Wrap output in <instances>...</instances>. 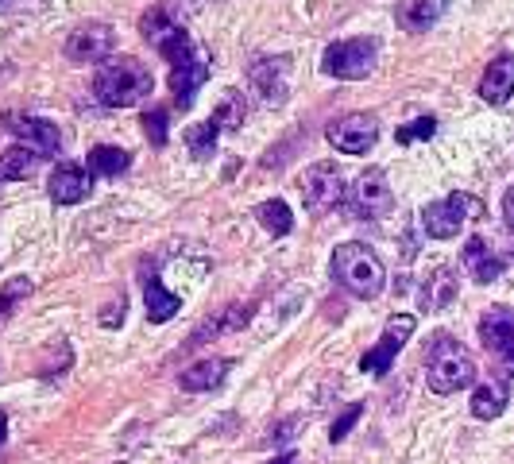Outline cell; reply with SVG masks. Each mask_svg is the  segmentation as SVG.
<instances>
[{"instance_id": "6da1fadb", "label": "cell", "mask_w": 514, "mask_h": 464, "mask_svg": "<svg viewBox=\"0 0 514 464\" xmlns=\"http://www.w3.org/2000/svg\"><path fill=\"white\" fill-rule=\"evenodd\" d=\"M147 93H151V70L140 58H109L93 78V97L105 109H128Z\"/></svg>"}, {"instance_id": "7a4b0ae2", "label": "cell", "mask_w": 514, "mask_h": 464, "mask_svg": "<svg viewBox=\"0 0 514 464\" xmlns=\"http://www.w3.org/2000/svg\"><path fill=\"white\" fill-rule=\"evenodd\" d=\"M333 279H337L348 294L372 302V298L383 294L387 271H383V263H379V256H375L368 244L348 240V244H341V248L333 252Z\"/></svg>"}, {"instance_id": "3957f363", "label": "cell", "mask_w": 514, "mask_h": 464, "mask_svg": "<svg viewBox=\"0 0 514 464\" xmlns=\"http://www.w3.org/2000/svg\"><path fill=\"white\" fill-rule=\"evenodd\" d=\"M426 379L437 395H453L460 387H472V379H476V360L468 356L464 345L441 337V341L433 345V352H429Z\"/></svg>"}, {"instance_id": "277c9868", "label": "cell", "mask_w": 514, "mask_h": 464, "mask_svg": "<svg viewBox=\"0 0 514 464\" xmlns=\"http://www.w3.org/2000/svg\"><path fill=\"white\" fill-rule=\"evenodd\" d=\"M140 31L159 47V55L167 58L171 66H186L194 62V43H190V31L182 28V20L174 16L167 4H155L147 8L140 20Z\"/></svg>"}, {"instance_id": "5b68a950", "label": "cell", "mask_w": 514, "mask_h": 464, "mask_svg": "<svg viewBox=\"0 0 514 464\" xmlns=\"http://www.w3.org/2000/svg\"><path fill=\"white\" fill-rule=\"evenodd\" d=\"M375 58H379V43L375 39H341L333 47H325V74L341 78V82H360L375 70Z\"/></svg>"}, {"instance_id": "8992f818", "label": "cell", "mask_w": 514, "mask_h": 464, "mask_svg": "<svg viewBox=\"0 0 514 464\" xmlns=\"http://www.w3.org/2000/svg\"><path fill=\"white\" fill-rule=\"evenodd\" d=\"M484 213V205L480 198H472V194H449L445 202H429L422 209V225L433 240H449V236H457L464 229V221L468 217H480Z\"/></svg>"}, {"instance_id": "52a82bcc", "label": "cell", "mask_w": 514, "mask_h": 464, "mask_svg": "<svg viewBox=\"0 0 514 464\" xmlns=\"http://www.w3.org/2000/svg\"><path fill=\"white\" fill-rule=\"evenodd\" d=\"M391 205H395V194H391V182H387L383 167H368V171L352 182V194H348L352 217H360V221H379V217L391 213Z\"/></svg>"}, {"instance_id": "ba28073f", "label": "cell", "mask_w": 514, "mask_h": 464, "mask_svg": "<svg viewBox=\"0 0 514 464\" xmlns=\"http://www.w3.org/2000/svg\"><path fill=\"white\" fill-rule=\"evenodd\" d=\"M329 144L344 151V155H364V151H372L375 140H379V120L372 113H348L341 120H333L329 124Z\"/></svg>"}, {"instance_id": "9c48e42d", "label": "cell", "mask_w": 514, "mask_h": 464, "mask_svg": "<svg viewBox=\"0 0 514 464\" xmlns=\"http://www.w3.org/2000/svg\"><path fill=\"white\" fill-rule=\"evenodd\" d=\"M302 194H306V205L314 209L317 217L337 209L344 202V174L337 163H314L306 178H302Z\"/></svg>"}, {"instance_id": "30bf717a", "label": "cell", "mask_w": 514, "mask_h": 464, "mask_svg": "<svg viewBox=\"0 0 514 464\" xmlns=\"http://www.w3.org/2000/svg\"><path fill=\"white\" fill-rule=\"evenodd\" d=\"M410 337H414V318H410V314L391 318L387 321V329H383V337H379V345L368 348V356L360 360V368L372 372V376H387L391 364H395V356H399V348L406 345Z\"/></svg>"}, {"instance_id": "8fae6325", "label": "cell", "mask_w": 514, "mask_h": 464, "mask_svg": "<svg viewBox=\"0 0 514 464\" xmlns=\"http://www.w3.org/2000/svg\"><path fill=\"white\" fill-rule=\"evenodd\" d=\"M8 128L16 132L20 147L35 151L39 159H51V155H58V147H62V132H58V124H51V120H39V116H12Z\"/></svg>"}, {"instance_id": "7c38bea8", "label": "cell", "mask_w": 514, "mask_h": 464, "mask_svg": "<svg viewBox=\"0 0 514 464\" xmlns=\"http://www.w3.org/2000/svg\"><path fill=\"white\" fill-rule=\"evenodd\" d=\"M290 58L279 55V58H256L252 62V70H248V82L256 89L259 97L267 101V105H279L286 101V89H290Z\"/></svg>"}, {"instance_id": "4fadbf2b", "label": "cell", "mask_w": 514, "mask_h": 464, "mask_svg": "<svg viewBox=\"0 0 514 464\" xmlns=\"http://www.w3.org/2000/svg\"><path fill=\"white\" fill-rule=\"evenodd\" d=\"M109 51H113V28L109 24H82L66 39V55L74 62H101Z\"/></svg>"}, {"instance_id": "5bb4252c", "label": "cell", "mask_w": 514, "mask_h": 464, "mask_svg": "<svg viewBox=\"0 0 514 464\" xmlns=\"http://www.w3.org/2000/svg\"><path fill=\"white\" fill-rule=\"evenodd\" d=\"M89 186H93V174L78 163H58L51 171V198L58 205H78L89 198Z\"/></svg>"}, {"instance_id": "9a60e30c", "label": "cell", "mask_w": 514, "mask_h": 464, "mask_svg": "<svg viewBox=\"0 0 514 464\" xmlns=\"http://www.w3.org/2000/svg\"><path fill=\"white\" fill-rule=\"evenodd\" d=\"M514 93V55H499L487 62L484 78H480V97L487 105H507Z\"/></svg>"}, {"instance_id": "2e32d148", "label": "cell", "mask_w": 514, "mask_h": 464, "mask_svg": "<svg viewBox=\"0 0 514 464\" xmlns=\"http://www.w3.org/2000/svg\"><path fill=\"white\" fill-rule=\"evenodd\" d=\"M460 263H464V271L476 279V283H491V279H499L503 275V256H495L491 248H487L484 236H472L468 244H464V256H460Z\"/></svg>"}, {"instance_id": "e0dca14e", "label": "cell", "mask_w": 514, "mask_h": 464, "mask_svg": "<svg viewBox=\"0 0 514 464\" xmlns=\"http://www.w3.org/2000/svg\"><path fill=\"white\" fill-rule=\"evenodd\" d=\"M480 341H484V348L503 356L514 345V310H507V306L484 310V318H480Z\"/></svg>"}, {"instance_id": "ac0fdd59", "label": "cell", "mask_w": 514, "mask_h": 464, "mask_svg": "<svg viewBox=\"0 0 514 464\" xmlns=\"http://www.w3.org/2000/svg\"><path fill=\"white\" fill-rule=\"evenodd\" d=\"M453 294H457V275H453V267H433L429 271V279L422 283V310L426 314H437V310H445L449 302H453Z\"/></svg>"}, {"instance_id": "d6986e66", "label": "cell", "mask_w": 514, "mask_h": 464, "mask_svg": "<svg viewBox=\"0 0 514 464\" xmlns=\"http://www.w3.org/2000/svg\"><path fill=\"white\" fill-rule=\"evenodd\" d=\"M445 12V0H402L399 4V28L406 31H429Z\"/></svg>"}, {"instance_id": "ffe728a7", "label": "cell", "mask_w": 514, "mask_h": 464, "mask_svg": "<svg viewBox=\"0 0 514 464\" xmlns=\"http://www.w3.org/2000/svg\"><path fill=\"white\" fill-rule=\"evenodd\" d=\"M229 360H198L194 368H186L182 372V387L186 391H213V387H221L225 383V376H229Z\"/></svg>"}, {"instance_id": "44dd1931", "label": "cell", "mask_w": 514, "mask_h": 464, "mask_svg": "<svg viewBox=\"0 0 514 464\" xmlns=\"http://www.w3.org/2000/svg\"><path fill=\"white\" fill-rule=\"evenodd\" d=\"M507 403H511L507 383H484V387H476V391H472V414H476V418H484V422L499 418V414L507 410Z\"/></svg>"}, {"instance_id": "7402d4cb", "label": "cell", "mask_w": 514, "mask_h": 464, "mask_svg": "<svg viewBox=\"0 0 514 464\" xmlns=\"http://www.w3.org/2000/svg\"><path fill=\"white\" fill-rule=\"evenodd\" d=\"M205 74H209V66H205L201 58H194V62H186V66H174V70H171V89H174V97H178L182 105H190V101H194V93L201 89V82H205Z\"/></svg>"}, {"instance_id": "603a6c76", "label": "cell", "mask_w": 514, "mask_h": 464, "mask_svg": "<svg viewBox=\"0 0 514 464\" xmlns=\"http://www.w3.org/2000/svg\"><path fill=\"white\" fill-rule=\"evenodd\" d=\"M178 310H182V298H178V294H171V290L163 287L159 279H151V283H147V318H151V325L171 321Z\"/></svg>"}, {"instance_id": "cb8c5ba5", "label": "cell", "mask_w": 514, "mask_h": 464, "mask_svg": "<svg viewBox=\"0 0 514 464\" xmlns=\"http://www.w3.org/2000/svg\"><path fill=\"white\" fill-rule=\"evenodd\" d=\"M39 171V155L28 147H12L8 155H0V182H24Z\"/></svg>"}, {"instance_id": "d4e9b609", "label": "cell", "mask_w": 514, "mask_h": 464, "mask_svg": "<svg viewBox=\"0 0 514 464\" xmlns=\"http://www.w3.org/2000/svg\"><path fill=\"white\" fill-rule=\"evenodd\" d=\"M132 167V155L128 151H120V147H109V144H97L89 151V171L105 174V178H116V174H124Z\"/></svg>"}, {"instance_id": "484cf974", "label": "cell", "mask_w": 514, "mask_h": 464, "mask_svg": "<svg viewBox=\"0 0 514 464\" xmlns=\"http://www.w3.org/2000/svg\"><path fill=\"white\" fill-rule=\"evenodd\" d=\"M244 120H248V101L229 89L225 97H221V105L213 109V124L221 128V132H236V128H244Z\"/></svg>"}, {"instance_id": "4316f807", "label": "cell", "mask_w": 514, "mask_h": 464, "mask_svg": "<svg viewBox=\"0 0 514 464\" xmlns=\"http://www.w3.org/2000/svg\"><path fill=\"white\" fill-rule=\"evenodd\" d=\"M259 225L267 232H275V236H286V232L294 229V213H290V205L279 202V198H271V202H263L256 209Z\"/></svg>"}, {"instance_id": "83f0119b", "label": "cell", "mask_w": 514, "mask_h": 464, "mask_svg": "<svg viewBox=\"0 0 514 464\" xmlns=\"http://www.w3.org/2000/svg\"><path fill=\"white\" fill-rule=\"evenodd\" d=\"M217 136H221V128H217L213 120L194 124V128L186 132V147H190V155H194V159H213V151H217Z\"/></svg>"}, {"instance_id": "f1b7e54d", "label": "cell", "mask_w": 514, "mask_h": 464, "mask_svg": "<svg viewBox=\"0 0 514 464\" xmlns=\"http://www.w3.org/2000/svg\"><path fill=\"white\" fill-rule=\"evenodd\" d=\"M28 294H31V279H28V275H16V279H8V283L0 287V329L8 325V318L16 314V306H20Z\"/></svg>"}, {"instance_id": "f546056e", "label": "cell", "mask_w": 514, "mask_h": 464, "mask_svg": "<svg viewBox=\"0 0 514 464\" xmlns=\"http://www.w3.org/2000/svg\"><path fill=\"white\" fill-rule=\"evenodd\" d=\"M433 132H437V120H433V116H418V120L402 124L399 132H395V140H399V144H418V140H429Z\"/></svg>"}, {"instance_id": "4dcf8cb0", "label": "cell", "mask_w": 514, "mask_h": 464, "mask_svg": "<svg viewBox=\"0 0 514 464\" xmlns=\"http://www.w3.org/2000/svg\"><path fill=\"white\" fill-rule=\"evenodd\" d=\"M167 120H171V116H167V109H159V105L143 113V128H147V136H151V144L155 147L167 144Z\"/></svg>"}, {"instance_id": "1f68e13d", "label": "cell", "mask_w": 514, "mask_h": 464, "mask_svg": "<svg viewBox=\"0 0 514 464\" xmlns=\"http://www.w3.org/2000/svg\"><path fill=\"white\" fill-rule=\"evenodd\" d=\"M360 414H364V406H360V403L348 406V410H344L341 418L333 422V430H329V441H344V437H348V430H352V426L360 422Z\"/></svg>"}, {"instance_id": "d6a6232c", "label": "cell", "mask_w": 514, "mask_h": 464, "mask_svg": "<svg viewBox=\"0 0 514 464\" xmlns=\"http://www.w3.org/2000/svg\"><path fill=\"white\" fill-rule=\"evenodd\" d=\"M120 318H124V294H120V298H113V302L101 310V325H105V329H116V321H120Z\"/></svg>"}, {"instance_id": "836d02e7", "label": "cell", "mask_w": 514, "mask_h": 464, "mask_svg": "<svg viewBox=\"0 0 514 464\" xmlns=\"http://www.w3.org/2000/svg\"><path fill=\"white\" fill-rule=\"evenodd\" d=\"M503 221H507V229H514V186L503 194Z\"/></svg>"}, {"instance_id": "e575fe53", "label": "cell", "mask_w": 514, "mask_h": 464, "mask_svg": "<svg viewBox=\"0 0 514 464\" xmlns=\"http://www.w3.org/2000/svg\"><path fill=\"white\" fill-rule=\"evenodd\" d=\"M499 368H503V372H507V376H514V345L507 348V352H503V356H499Z\"/></svg>"}, {"instance_id": "d590c367", "label": "cell", "mask_w": 514, "mask_h": 464, "mask_svg": "<svg viewBox=\"0 0 514 464\" xmlns=\"http://www.w3.org/2000/svg\"><path fill=\"white\" fill-rule=\"evenodd\" d=\"M271 464H298V453H294V449H286L283 457H275Z\"/></svg>"}, {"instance_id": "8d00e7d4", "label": "cell", "mask_w": 514, "mask_h": 464, "mask_svg": "<svg viewBox=\"0 0 514 464\" xmlns=\"http://www.w3.org/2000/svg\"><path fill=\"white\" fill-rule=\"evenodd\" d=\"M16 4H24V0H0V12H16Z\"/></svg>"}, {"instance_id": "74e56055", "label": "cell", "mask_w": 514, "mask_h": 464, "mask_svg": "<svg viewBox=\"0 0 514 464\" xmlns=\"http://www.w3.org/2000/svg\"><path fill=\"white\" fill-rule=\"evenodd\" d=\"M8 437V418H4V410H0V441Z\"/></svg>"}]
</instances>
